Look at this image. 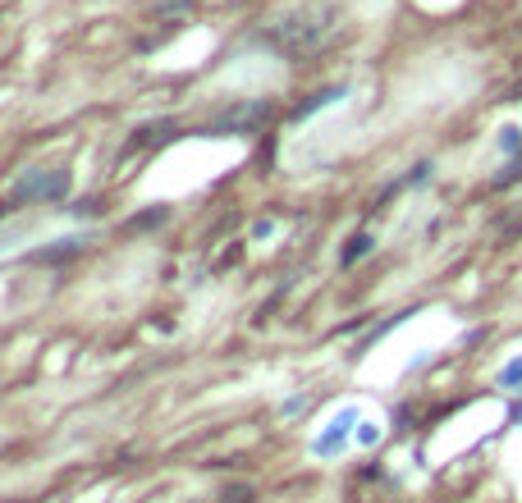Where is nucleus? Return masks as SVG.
I'll return each instance as SVG.
<instances>
[{
  "instance_id": "obj_6",
  "label": "nucleus",
  "mask_w": 522,
  "mask_h": 503,
  "mask_svg": "<svg viewBox=\"0 0 522 503\" xmlns=\"http://www.w3.org/2000/svg\"><path fill=\"white\" fill-rule=\"evenodd\" d=\"M513 417H518V421H522V403H518V412H513Z\"/></svg>"
},
{
  "instance_id": "obj_1",
  "label": "nucleus",
  "mask_w": 522,
  "mask_h": 503,
  "mask_svg": "<svg viewBox=\"0 0 522 503\" xmlns=\"http://www.w3.org/2000/svg\"><path fill=\"white\" fill-rule=\"evenodd\" d=\"M69 193V174L65 170H33V174H23L19 183H14V193L0 202V215L14 211V206H33V202H55V197H65Z\"/></svg>"
},
{
  "instance_id": "obj_4",
  "label": "nucleus",
  "mask_w": 522,
  "mask_h": 503,
  "mask_svg": "<svg viewBox=\"0 0 522 503\" xmlns=\"http://www.w3.org/2000/svg\"><path fill=\"white\" fill-rule=\"evenodd\" d=\"M500 389H522V357H513L500 371Z\"/></svg>"
},
{
  "instance_id": "obj_5",
  "label": "nucleus",
  "mask_w": 522,
  "mask_h": 503,
  "mask_svg": "<svg viewBox=\"0 0 522 503\" xmlns=\"http://www.w3.org/2000/svg\"><path fill=\"white\" fill-rule=\"evenodd\" d=\"M500 147L504 151H518L522 147V129H513V124H509V129H500Z\"/></svg>"
},
{
  "instance_id": "obj_3",
  "label": "nucleus",
  "mask_w": 522,
  "mask_h": 503,
  "mask_svg": "<svg viewBox=\"0 0 522 503\" xmlns=\"http://www.w3.org/2000/svg\"><path fill=\"white\" fill-rule=\"evenodd\" d=\"M367 252H371V234H358V238H353V243L344 247V266H353V261H362V257H367Z\"/></svg>"
},
{
  "instance_id": "obj_2",
  "label": "nucleus",
  "mask_w": 522,
  "mask_h": 503,
  "mask_svg": "<svg viewBox=\"0 0 522 503\" xmlns=\"http://www.w3.org/2000/svg\"><path fill=\"white\" fill-rule=\"evenodd\" d=\"M353 426H358V407H339L335 417L321 426V435L312 439V458H339L348 449V439H353Z\"/></svg>"
}]
</instances>
